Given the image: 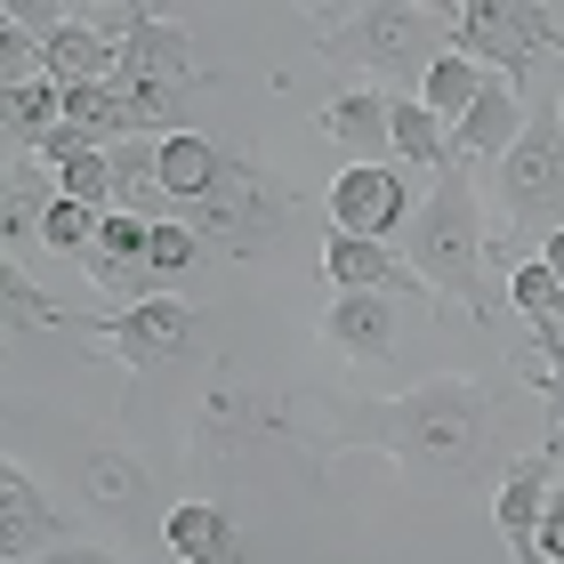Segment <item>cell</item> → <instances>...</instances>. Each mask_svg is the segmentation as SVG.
<instances>
[{"instance_id":"cell-25","label":"cell","mask_w":564,"mask_h":564,"mask_svg":"<svg viewBox=\"0 0 564 564\" xmlns=\"http://www.w3.org/2000/svg\"><path fill=\"white\" fill-rule=\"evenodd\" d=\"M524 371L541 379V403H549V427L564 435V323H532V355Z\"/></svg>"},{"instance_id":"cell-28","label":"cell","mask_w":564,"mask_h":564,"mask_svg":"<svg viewBox=\"0 0 564 564\" xmlns=\"http://www.w3.org/2000/svg\"><path fill=\"white\" fill-rule=\"evenodd\" d=\"M57 194L89 202V210H113V162L106 153H73V162H57Z\"/></svg>"},{"instance_id":"cell-24","label":"cell","mask_w":564,"mask_h":564,"mask_svg":"<svg viewBox=\"0 0 564 564\" xmlns=\"http://www.w3.org/2000/svg\"><path fill=\"white\" fill-rule=\"evenodd\" d=\"M97 235H106V210H89V202H57V210L41 218V250L73 259L82 274H97Z\"/></svg>"},{"instance_id":"cell-20","label":"cell","mask_w":564,"mask_h":564,"mask_svg":"<svg viewBox=\"0 0 564 564\" xmlns=\"http://www.w3.org/2000/svg\"><path fill=\"white\" fill-rule=\"evenodd\" d=\"M0 130H9V153H41L48 138L65 130V89L48 82V73L24 82V89H9V97H0Z\"/></svg>"},{"instance_id":"cell-6","label":"cell","mask_w":564,"mask_h":564,"mask_svg":"<svg viewBox=\"0 0 564 564\" xmlns=\"http://www.w3.org/2000/svg\"><path fill=\"white\" fill-rule=\"evenodd\" d=\"M492 194H500V226H508V242H492V250H517V235H532V226H549L564 210V106H532Z\"/></svg>"},{"instance_id":"cell-16","label":"cell","mask_w":564,"mask_h":564,"mask_svg":"<svg viewBox=\"0 0 564 564\" xmlns=\"http://www.w3.org/2000/svg\"><path fill=\"white\" fill-rule=\"evenodd\" d=\"M82 500L97 517H113V524H145V500H153L145 459H130L121 444H89L82 452Z\"/></svg>"},{"instance_id":"cell-12","label":"cell","mask_w":564,"mask_h":564,"mask_svg":"<svg viewBox=\"0 0 564 564\" xmlns=\"http://www.w3.org/2000/svg\"><path fill=\"white\" fill-rule=\"evenodd\" d=\"M323 339L355 355V364H388V355L403 347V299L388 291H339L323 306Z\"/></svg>"},{"instance_id":"cell-5","label":"cell","mask_w":564,"mask_h":564,"mask_svg":"<svg viewBox=\"0 0 564 564\" xmlns=\"http://www.w3.org/2000/svg\"><path fill=\"white\" fill-rule=\"evenodd\" d=\"M452 48L500 73L508 89H524L532 65L564 48V24L556 9H524V0H468V9H452Z\"/></svg>"},{"instance_id":"cell-7","label":"cell","mask_w":564,"mask_h":564,"mask_svg":"<svg viewBox=\"0 0 564 564\" xmlns=\"http://www.w3.org/2000/svg\"><path fill=\"white\" fill-rule=\"evenodd\" d=\"M82 330H97V339L121 355V371H177V364H202V355H210V323L177 291L113 306V315H82Z\"/></svg>"},{"instance_id":"cell-22","label":"cell","mask_w":564,"mask_h":564,"mask_svg":"<svg viewBox=\"0 0 564 564\" xmlns=\"http://www.w3.org/2000/svg\"><path fill=\"white\" fill-rule=\"evenodd\" d=\"M484 82H492V73H484L476 57H459V48H444V57H435L427 73H420V106L435 113V121H459L484 97Z\"/></svg>"},{"instance_id":"cell-23","label":"cell","mask_w":564,"mask_h":564,"mask_svg":"<svg viewBox=\"0 0 564 564\" xmlns=\"http://www.w3.org/2000/svg\"><path fill=\"white\" fill-rule=\"evenodd\" d=\"M395 153H403V170H427V177L452 170V130L420 106V97H395Z\"/></svg>"},{"instance_id":"cell-9","label":"cell","mask_w":564,"mask_h":564,"mask_svg":"<svg viewBox=\"0 0 564 564\" xmlns=\"http://www.w3.org/2000/svg\"><path fill=\"white\" fill-rule=\"evenodd\" d=\"M556 476H564V435L500 468V500H492V517H500V541H508V556H517V564H541V517H549Z\"/></svg>"},{"instance_id":"cell-26","label":"cell","mask_w":564,"mask_h":564,"mask_svg":"<svg viewBox=\"0 0 564 564\" xmlns=\"http://www.w3.org/2000/svg\"><path fill=\"white\" fill-rule=\"evenodd\" d=\"M0 299H9V330H17V323H24V330H41V323H73L65 306L48 299L41 282L24 274V267H17V259H9V274H0Z\"/></svg>"},{"instance_id":"cell-2","label":"cell","mask_w":564,"mask_h":564,"mask_svg":"<svg viewBox=\"0 0 564 564\" xmlns=\"http://www.w3.org/2000/svg\"><path fill=\"white\" fill-rule=\"evenodd\" d=\"M403 259H412V274L427 282L444 306H468L476 323H492V282H484V259H492V242H484V210H476V186L468 170H444L435 177V194L412 210V235H403Z\"/></svg>"},{"instance_id":"cell-21","label":"cell","mask_w":564,"mask_h":564,"mask_svg":"<svg viewBox=\"0 0 564 564\" xmlns=\"http://www.w3.org/2000/svg\"><path fill=\"white\" fill-rule=\"evenodd\" d=\"M162 541H170L177 564H194V556H242L235 549V517H226L218 500H177L162 517Z\"/></svg>"},{"instance_id":"cell-18","label":"cell","mask_w":564,"mask_h":564,"mask_svg":"<svg viewBox=\"0 0 564 564\" xmlns=\"http://www.w3.org/2000/svg\"><path fill=\"white\" fill-rule=\"evenodd\" d=\"M218 170H226V145H210L202 130L162 138V218H186L194 202L218 186Z\"/></svg>"},{"instance_id":"cell-29","label":"cell","mask_w":564,"mask_h":564,"mask_svg":"<svg viewBox=\"0 0 564 564\" xmlns=\"http://www.w3.org/2000/svg\"><path fill=\"white\" fill-rule=\"evenodd\" d=\"M0 82H9V89L41 82V41L24 33V24H9V17H0Z\"/></svg>"},{"instance_id":"cell-17","label":"cell","mask_w":564,"mask_h":564,"mask_svg":"<svg viewBox=\"0 0 564 564\" xmlns=\"http://www.w3.org/2000/svg\"><path fill=\"white\" fill-rule=\"evenodd\" d=\"M41 73L57 89H97V82H113V73H121V48L97 33L82 9H73L57 33H41Z\"/></svg>"},{"instance_id":"cell-13","label":"cell","mask_w":564,"mask_h":564,"mask_svg":"<svg viewBox=\"0 0 564 564\" xmlns=\"http://www.w3.org/2000/svg\"><path fill=\"white\" fill-rule=\"evenodd\" d=\"M524 121H532L524 89H508L500 73H492V82H484V97H476V106L452 121V162H459V170L492 162V170H500V162H508V145L524 138Z\"/></svg>"},{"instance_id":"cell-11","label":"cell","mask_w":564,"mask_h":564,"mask_svg":"<svg viewBox=\"0 0 564 564\" xmlns=\"http://www.w3.org/2000/svg\"><path fill=\"white\" fill-rule=\"evenodd\" d=\"M395 226H403V170L371 162V170H339L330 177V235L388 242Z\"/></svg>"},{"instance_id":"cell-3","label":"cell","mask_w":564,"mask_h":564,"mask_svg":"<svg viewBox=\"0 0 564 564\" xmlns=\"http://www.w3.org/2000/svg\"><path fill=\"white\" fill-rule=\"evenodd\" d=\"M315 24H323V57L364 65L371 82H403L412 65H435L452 41V9H427V0H371V9H339Z\"/></svg>"},{"instance_id":"cell-10","label":"cell","mask_w":564,"mask_h":564,"mask_svg":"<svg viewBox=\"0 0 564 564\" xmlns=\"http://www.w3.org/2000/svg\"><path fill=\"white\" fill-rule=\"evenodd\" d=\"M48 549H65V508L41 492V476L9 459L0 468V564H33Z\"/></svg>"},{"instance_id":"cell-15","label":"cell","mask_w":564,"mask_h":564,"mask_svg":"<svg viewBox=\"0 0 564 564\" xmlns=\"http://www.w3.org/2000/svg\"><path fill=\"white\" fill-rule=\"evenodd\" d=\"M323 274H330V291H388V299H420V306L435 299L412 274V259H395L388 242H355V235L323 242Z\"/></svg>"},{"instance_id":"cell-14","label":"cell","mask_w":564,"mask_h":564,"mask_svg":"<svg viewBox=\"0 0 564 564\" xmlns=\"http://www.w3.org/2000/svg\"><path fill=\"white\" fill-rule=\"evenodd\" d=\"M323 138L347 153V170L388 162V153H395V97H379V89H339V97L323 106Z\"/></svg>"},{"instance_id":"cell-33","label":"cell","mask_w":564,"mask_h":564,"mask_svg":"<svg viewBox=\"0 0 564 564\" xmlns=\"http://www.w3.org/2000/svg\"><path fill=\"white\" fill-rule=\"evenodd\" d=\"M194 564H242V556H194Z\"/></svg>"},{"instance_id":"cell-19","label":"cell","mask_w":564,"mask_h":564,"mask_svg":"<svg viewBox=\"0 0 564 564\" xmlns=\"http://www.w3.org/2000/svg\"><path fill=\"white\" fill-rule=\"evenodd\" d=\"M57 170L33 162V153H9V218H0V235H9V259L17 250H33L41 242V218L57 210Z\"/></svg>"},{"instance_id":"cell-34","label":"cell","mask_w":564,"mask_h":564,"mask_svg":"<svg viewBox=\"0 0 564 564\" xmlns=\"http://www.w3.org/2000/svg\"><path fill=\"white\" fill-rule=\"evenodd\" d=\"M556 106H564V97H556Z\"/></svg>"},{"instance_id":"cell-31","label":"cell","mask_w":564,"mask_h":564,"mask_svg":"<svg viewBox=\"0 0 564 564\" xmlns=\"http://www.w3.org/2000/svg\"><path fill=\"white\" fill-rule=\"evenodd\" d=\"M33 564H130V556H121V549H97V541H65V549L33 556Z\"/></svg>"},{"instance_id":"cell-30","label":"cell","mask_w":564,"mask_h":564,"mask_svg":"<svg viewBox=\"0 0 564 564\" xmlns=\"http://www.w3.org/2000/svg\"><path fill=\"white\" fill-rule=\"evenodd\" d=\"M541 564H564V476H556L549 517H541Z\"/></svg>"},{"instance_id":"cell-27","label":"cell","mask_w":564,"mask_h":564,"mask_svg":"<svg viewBox=\"0 0 564 564\" xmlns=\"http://www.w3.org/2000/svg\"><path fill=\"white\" fill-rule=\"evenodd\" d=\"M508 306H517L524 323H564V282L532 259V267H517V282H508Z\"/></svg>"},{"instance_id":"cell-4","label":"cell","mask_w":564,"mask_h":564,"mask_svg":"<svg viewBox=\"0 0 564 564\" xmlns=\"http://www.w3.org/2000/svg\"><path fill=\"white\" fill-rule=\"evenodd\" d=\"M291 186H282V177H267L259 162H250V153H235L226 145V170H218V186L194 202L186 218L177 226H194L202 242H226V250H267L282 226H291Z\"/></svg>"},{"instance_id":"cell-1","label":"cell","mask_w":564,"mask_h":564,"mask_svg":"<svg viewBox=\"0 0 564 564\" xmlns=\"http://www.w3.org/2000/svg\"><path fill=\"white\" fill-rule=\"evenodd\" d=\"M500 412L476 379H420L403 395H330L315 403V444L323 452H371L403 476L427 484H476L492 468Z\"/></svg>"},{"instance_id":"cell-32","label":"cell","mask_w":564,"mask_h":564,"mask_svg":"<svg viewBox=\"0 0 564 564\" xmlns=\"http://www.w3.org/2000/svg\"><path fill=\"white\" fill-rule=\"evenodd\" d=\"M541 267H549V274H556V282H564V226H556V235H549V242H541Z\"/></svg>"},{"instance_id":"cell-8","label":"cell","mask_w":564,"mask_h":564,"mask_svg":"<svg viewBox=\"0 0 564 564\" xmlns=\"http://www.w3.org/2000/svg\"><path fill=\"white\" fill-rule=\"evenodd\" d=\"M82 17L121 48L113 82H162V89H202V82H210L202 57H194V41L177 33L162 9H82Z\"/></svg>"}]
</instances>
